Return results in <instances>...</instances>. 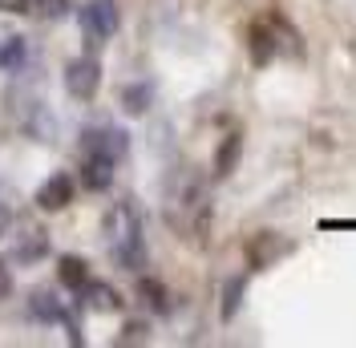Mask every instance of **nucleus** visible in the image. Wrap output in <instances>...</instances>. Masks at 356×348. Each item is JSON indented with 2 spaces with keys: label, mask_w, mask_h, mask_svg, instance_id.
<instances>
[{
  "label": "nucleus",
  "mask_w": 356,
  "mask_h": 348,
  "mask_svg": "<svg viewBox=\"0 0 356 348\" xmlns=\"http://www.w3.org/2000/svg\"><path fill=\"white\" fill-rule=\"evenodd\" d=\"M166 215L175 223V231H182V239H207V223H211V207H207V191L195 174H186L170 191V207Z\"/></svg>",
  "instance_id": "1"
},
{
  "label": "nucleus",
  "mask_w": 356,
  "mask_h": 348,
  "mask_svg": "<svg viewBox=\"0 0 356 348\" xmlns=\"http://www.w3.org/2000/svg\"><path fill=\"white\" fill-rule=\"evenodd\" d=\"M106 231H110V247H113V260L122 267H146V247H142V215L134 203H118L106 219Z\"/></svg>",
  "instance_id": "2"
},
{
  "label": "nucleus",
  "mask_w": 356,
  "mask_h": 348,
  "mask_svg": "<svg viewBox=\"0 0 356 348\" xmlns=\"http://www.w3.org/2000/svg\"><path fill=\"white\" fill-rule=\"evenodd\" d=\"M118 24H122V17H118L113 0H89L86 8H81V29L93 41H110L113 33H118Z\"/></svg>",
  "instance_id": "3"
},
{
  "label": "nucleus",
  "mask_w": 356,
  "mask_h": 348,
  "mask_svg": "<svg viewBox=\"0 0 356 348\" xmlns=\"http://www.w3.org/2000/svg\"><path fill=\"white\" fill-rule=\"evenodd\" d=\"M102 86V65L93 61V57H77V61H69L65 65V89L69 97H77V102H89L93 93Z\"/></svg>",
  "instance_id": "4"
},
{
  "label": "nucleus",
  "mask_w": 356,
  "mask_h": 348,
  "mask_svg": "<svg viewBox=\"0 0 356 348\" xmlns=\"http://www.w3.org/2000/svg\"><path fill=\"white\" fill-rule=\"evenodd\" d=\"M73 203V178L69 174H49L37 187V207L41 211H65Z\"/></svg>",
  "instance_id": "5"
},
{
  "label": "nucleus",
  "mask_w": 356,
  "mask_h": 348,
  "mask_svg": "<svg viewBox=\"0 0 356 348\" xmlns=\"http://www.w3.org/2000/svg\"><path fill=\"white\" fill-rule=\"evenodd\" d=\"M118 102H122V109H126V113L142 118L146 109L154 106V86H150V81H130V86H122Z\"/></svg>",
  "instance_id": "6"
},
{
  "label": "nucleus",
  "mask_w": 356,
  "mask_h": 348,
  "mask_svg": "<svg viewBox=\"0 0 356 348\" xmlns=\"http://www.w3.org/2000/svg\"><path fill=\"white\" fill-rule=\"evenodd\" d=\"M239 154H243V138L239 134H227L215 150V178H227V174L239 166Z\"/></svg>",
  "instance_id": "7"
},
{
  "label": "nucleus",
  "mask_w": 356,
  "mask_h": 348,
  "mask_svg": "<svg viewBox=\"0 0 356 348\" xmlns=\"http://www.w3.org/2000/svg\"><path fill=\"white\" fill-rule=\"evenodd\" d=\"M81 178H86L89 191H106V187L113 182V158H106V154H89Z\"/></svg>",
  "instance_id": "8"
},
{
  "label": "nucleus",
  "mask_w": 356,
  "mask_h": 348,
  "mask_svg": "<svg viewBox=\"0 0 356 348\" xmlns=\"http://www.w3.org/2000/svg\"><path fill=\"white\" fill-rule=\"evenodd\" d=\"M275 255H284V243L275 239L271 231L255 235V239H251V247H247V260H251V267H267Z\"/></svg>",
  "instance_id": "9"
},
{
  "label": "nucleus",
  "mask_w": 356,
  "mask_h": 348,
  "mask_svg": "<svg viewBox=\"0 0 356 348\" xmlns=\"http://www.w3.org/2000/svg\"><path fill=\"white\" fill-rule=\"evenodd\" d=\"M275 57V33H271V21L267 24H255L251 29V61L255 65H267Z\"/></svg>",
  "instance_id": "10"
},
{
  "label": "nucleus",
  "mask_w": 356,
  "mask_h": 348,
  "mask_svg": "<svg viewBox=\"0 0 356 348\" xmlns=\"http://www.w3.org/2000/svg\"><path fill=\"white\" fill-rule=\"evenodd\" d=\"M57 280L65 283L69 292H81L89 283V267L77 255H65V260H57Z\"/></svg>",
  "instance_id": "11"
},
{
  "label": "nucleus",
  "mask_w": 356,
  "mask_h": 348,
  "mask_svg": "<svg viewBox=\"0 0 356 348\" xmlns=\"http://www.w3.org/2000/svg\"><path fill=\"white\" fill-rule=\"evenodd\" d=\"M81 292H86V304L93 308V312H118V292H113V287L89 280Z\"/></svg>",
  "instance_id": "12"
},
{
  "label": "nucleus",
  "mask_w": 356,
  "mask_h": 348,
  "mask_svg": "<svg viewBox=\"0 0 356 348\" xmlns=\"http://www.w3.org/2000/svg\"><path fill=\"white\" fill-rule=\"evenodd\" d=\"M44 251H49V239H44V231H29V235L17 243V251H13V255H17L21 263H37Z\"/></svg>",
  "instance_id": "13"
},
{
  "label": "nucleus",
  "mask_w": 356,
  "mask_h": 348,
  "mask_svg": "<svg viewBox=\"0 0 356 348\" xmlns=\"http://www.w3.org/2000/svg\"><path fill=\"white\" fill-rule=\"evenodd\" d=\"M243 287H247V276H235V280L222 283V320H231L239 304H243Z\"/></svg>",
  "instance_id": "14"
},
{
  "label": "nucleus",
  "mask_w": 356,
  "mask_h": 348,
  "mask_svg": "<svg viewBox=\"0 0 356 348\" xmlns=\"http://www.w3.org/2000/svg\"><path fill=\"white\" fill-rule=\"evenodd\" d=\"M24 65V41L21 37H8L4 49H0V69H8V73H17Z\"/></svg>",
  "instance_id": "15"
},
{
  "label": "nucleus",
  "mask_w": 356,
  "mask_h": 348,
  "mask_svg": "<svg viewBox=\"0 0 356 348\" xmlns=\"http://www.w3.org/2000/svg\"><path fill=\"white\" fill-rule=\"evenodd\" d=\"M33 316H41V320H61L65 312L53 300V292H37V296H33Z\"/></svg>",
  "instance_id": "16"
},
{
  "label": "nucleus",
  "mask_w": 356,
  "mask_h": 348,
  "mask_svg": "<svg viewBox=\"0 0 356 348\" xmlns=\"http://www.w3.org/2000/svg\"><path fill=\"white\" fill-rule=\"evenodd\" d=\"M138 287H142L146 304L154 308V312H166V287H162V283H158V280H142Z\"/></svg>",
  "instance_id": "17"
},
{
  "label": "nucleus",
  "mask_w": 356,
  "mask_h": 348,
  "mask_svg": "<svg viewBox=\"0 0 356 348\" xmlns=\"http://www.w3.org/2000/svg\"><path fill=\"white\" fill-rule=\"evenodd\" d=\"M37 8H41V17H49V21L69 17V0H37Z\"/></svg>",
  "instance_id": "18"
},
{
  "label": "nucleus",
  "mask_w": 356,
  "mask_h": 348,
  "mask_svg": "<svg viewBox=\"0 0 356 348\" xmlns=\"http://www.w3.org/2000/svg\"><path fill=\"white\" fill-rule=\"evenodd\" d=\"M146 340V324H126V332L118 336V345H142Z\"/></svg>",
  "instance_id": "19"
},
{
  "label": "nucleus",
  "mask_w": 356,
  "mask_h": 348,
  "mask_svg": "<svg viewBox=\"0 0 356 348\" xmlns=\"http://www.w3.org/2000/svg\"><path fill=\"white\" fill-rule=\"evenodd\" d=\"M33 8V0H0V13H13V17H21Z\"/></svg>",
  "instance_id": "20"
},
{
  "label": "nucleus",
  "mask_w": 356,
  "mask_h": 348,
  "mask_svg": "<svg viewBox=\"0 0 356 348\" xmlns=\"http://www.w3.org/2000/svg\"><path fill=\"white\" fill-rule=\"evenodd\" d=\"M8 292H13V271H8V263L0 260V300H4Z\"/></svg>",
  "instance_id": "21"
},
{
  "label": "nucleus",
  "mask_w": 356,
  "mask_h": 348,
  "mask_svg": "<svg viewBox=\"0 0 356 348\" xmlns=\"http://www.w3.org/2000/svg\"><path fill=\"white\" fill-rule=\"evenodd\" d=\"M4 227H8V215H4V211H0V235H4Z\"/></svg>",
  "instance_id": "22"
}]
</instances>
